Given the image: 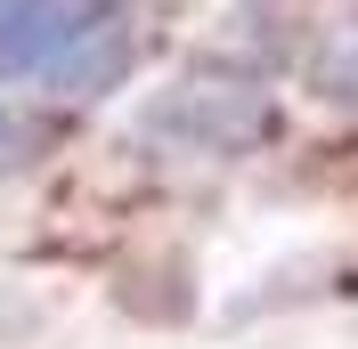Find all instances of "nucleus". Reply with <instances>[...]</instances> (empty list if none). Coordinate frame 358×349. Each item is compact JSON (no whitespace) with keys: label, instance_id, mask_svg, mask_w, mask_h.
Listing matches in <instances>:
<instances>
[{"label":"nucleus","instance_id":"obj_2","mask_svg":"<svg viewBox=\"0 0 358 349\" xmlns=\"http://www.w3.org/2000/svg\"><path fill=\"white\" fill-rule=\"evenodd\" d=\"M0 147H8V114H0Z\"/></svg>","mask_w":358,"mask_h":349},{"label":"nucleus","instance_id":"obj_1","mask_svg":"<svg viewBox=\"0 0 358 349\" xmlns=\"http://www.w3.org/2000/svg\"><path fill=\"white\" fill-rule=\"evenodd\" d=\"M131 73V0H0V82L90 98Z\"/></svg>","mask_w":358,"mask_h":349}]
</instances>
